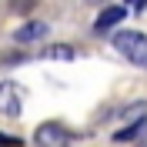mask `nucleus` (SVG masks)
<instances>
[{"mask_svg":"<svg viewBox=\"0 0 147 147\" xmlns=\"http://www.w3.org/2000/svg\"><path fill=\"white\" fill-rule=\"evenodd\" d=\"M114 47L127 57L130 64L147 67V34H140V30H120V34H114Z\"/></svg>","mask_w":147,"mask_h":147,"instance_id":"1","label":"nucleus"},{"mask_svg":"<svg viewBox=\"0 0 147 147\" xmlns=\"http://www.w3.org/2000/svg\"><path fill=\"white\" fill-rule=\"evenodd\" d=\"M34 144L37 147H70L74 144V134L60 124V120H47L34 130Z\"/></svg>","mask_w":147,"mask_h":147,"instance_id":"2","label":"nucleus"},{"mask_svg":"<svg viewBox=\"0 0 147 147\" xmlns=\"http://www.w3.org/2000/svg\"><path fill=\"white\" fill-rule=\"evenodd\" d=\"M127 17V7H117V3H110V7H104L100 13H97V20H94V34H104V30L117 27L120 20Z\"/></svg>","mask_w":147,"mask_h":147,"instance_id":"3","label":"nucleus"},{"mask_svg":"<svg viewBox=\"0 0 147 147\" xmlns=\"http://www.w3.org/2000/svg\"><path fill=\"white\" fill-rule=\"evenodd\" d=\"M0 110L7 117H20V87L17 84H0Z\"/></svg>","mask_w":147,"mask_h":147,"instance_id":"4","label":"nucleus"},{"mask_svg":"<svg viewBox=\"0 0 147 147\" xmlns=\"http://www.w3.org/2000/svg\"><path fill=\"white\" fill-rule=\"evenodd\" d=\"M47 34H50V27H47L44 20H30V24H24L13 37H17V44H37V40H44Z\"/></svg>","mask_w":147,"mask_h":147,"instance_id":"5","label":"nucleus"},{"mask_svg":"<svg viewBox=\"0 0 147 147\" xmlns=\"http://www.w3.org/2000/svg\"><path fill=\"white\" fill-rule=\"evenodd\" d=\"M124 120H127V127H140V124L147 120V100L130 104V107L124 110Z\"/></svg>","mask_w":147,"mask_h":147,"instance_id":"6","label":"nucleus"},{"mask_svg":"<svg viewBox=\"0 0 147 147\" xmlns=\"http://www.w3.org/2000/svg\"><path fill=\"white\" fill-rule=\"evenodd\" d=\"M47 60H70L74 57V47H64V44H54V47H47L44 50Z\"/></svg>","mask_w":147,"mask_h":147,"instance_id":"7","label":"nucleus"},{"mask_svg":"<svg viewBox=\"0 0 147 147\" xmlns=\"http://www.w3.org/2000/svg\"><path fill=\"white\" fill-rule=\"evenodd\" d=\"M24 140L20 137H10V134H0V147H20Z\"/></svg>","mask_w":147,"mask_h":147,"instance_id":"8","label":"nucleus"},{"mask_svg":"<svg viewBox=\"0 0 147 147\" xmlns=\"http://www.w3.org/2000/svg\"><path fill=\"white\" fill-rule=\"evenodd\" d=\"M127 7L134 10V13H140V10H147V0H127Z\"/></svg>","mask_w":147,"mask_h":147,"instance_id":"9","label":"nucleus"},{"mask_svg":"<svg viewBox=\"0 0 147 147\" xmlns=\"http://www.w3.org/2000/svg\"><path fill=\"white\" fill-rule=\"evenodd\" d=\"M30 3H34V0H13V3H10V7L17 10V13H24V7H30Z\"/></svg>","mask_w":147,"mask_h":147,"instance_id":"10","label":"nucleus"},{"mask_svg":"<svg viewBox=\"0 0 147 147\" xmlns=\"http://www.w3.org/2000/svg\"><path fill=\"white\" fill-rule=\"evenodd\" d=\"M144 144H147V134H144Z\"/></svg>","mask_w":147,"mask_h":147,"instance_id":"11","label":"nucleus"},{"mask_svg":"<svg viewBox=\"0 0 147 147\" xmlns=\"http://www.w3.org/2000/svg\"><path fill=\"white\" fill-rule=\"evenodd\" d=\"M94 3H97V0H94Z\"/></svg>","mask_w":147,"mask_h":147,"instance_id":"12","label":"nucleus"}]
</instances>
